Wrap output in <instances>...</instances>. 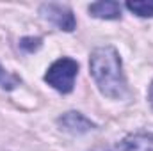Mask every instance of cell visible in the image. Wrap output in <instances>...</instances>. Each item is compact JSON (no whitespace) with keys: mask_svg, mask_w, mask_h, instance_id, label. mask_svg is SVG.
Masks as SVG:
<instances>
[{"mask_svg":"<svg viewBox=\"0 0 153 151\" xmlns=\"http://www.w3.org/2000/svg\"><path fill=\"white\" fill-rule=\"evenodd\" d=\"M20 82H22V80H20L16 75L5 71V70L0 66V87H2V89H5V91H13V89H16V87L20 85Z\"/></svg>","mask_w":153,"mask_h":151,"instance_id":"cell-8","label":"cell"},{"mask_svg":"<svg viewBox=\"0 0 153 151\" xmlns=\"http://www.w3.org/2000/svg\"><path fill=\"white\" fill-rule=\"evenodd\" d=\"M148 100H150V105H152V109H153V82H152V85H150V91H148Z\"/></svg>","mask_w":153,"mask_h":151,"instance_id":"cell-10","label":"cell"},{"mask_svg":"<svg viewBox=\"0 0 153 151\" xmlns=\"http://www.w3.org/2000/svg\"><path fill=\"white\" fill-rule=\"evenodd\" d=\"M20 48L27 53H32L41 48V38H23L20 41Z\"/></svg>","mask_w":153,"mask_h":151,"instance_id":"cell-9","label":"cell"},{"mask_svg":"<svg viewBox=\"0 0 153 151\" xmlns=\"http://www.w3.org/2000/svg\"><path fill=\"white\" fill-rule=\"evenodd\" d=\"M39 14L46 21H50L52 25H55L57 29H61L64 32H73L76 27V20L73 11L64 4H57V2L43 4L39 7Z\"/></svg>","mask_w":153,"mask_h":151,"instance_id":"cell-3","label":"cell"},{"mask_svg":"<svg viewBox=\"0 0 153 151\" xmlns=\"http://www.w3.org/2000/svg\"><path fill=\"white\" fill-rule=\"evenodd\" d=\"M89 70L100 93L111 100H123L128 94V84L123 73L121 57L114 46H98L91 52Z\"/></svg>","mask_w":153,"mask_h":151,"instance_id":"cell-1","label":"cell"},{"mask_svg":"<svg viewBox=\"0 0 153 151\" xmlns=\"http://www.w3.org/2000/svg\"><path fill=\"white\" fill-rule=\"evenodd\" d=\"M126 9L141 18H153V0H134L126 2Z\"/></svg>","mask_w":153,"mask_h":151,"instance_id":"cell-7","label":"cell"},{"mask_svg":"<svg viewBox=\"0 0 153 151\" xmlns=\"http://www.w3.org/2000/svg\"><path fill=\"white\" fill-rule=\"evenodd\" d=\"M57 124L61 126V130H64V132H68L71 135H84V133H87V132L96 128V124L91 119H87L84 114L75 112V110L59 115L57 117Z\"/></svg>","mask_w":153,"mask_h":151,"instance_id":"cell-4","label":"cell"},{"mask_svg":"<svg viewBox=\"0 0 153 151\" xmlns=\"http://www.w3.org/2000/svg\"><path fill=\"white\" fill-rule=\"evenodd\" d=\"M116 151H153V133H130L116 146Z\"/></svg>","mask_w":153,"mask_h":151,"instance_id":"cell-5","label":"cell"},{"mask_svg":"<svg viewBox=\"0 0 153 151\" xmlns=\"http://www.w3.org/2000/svg\"><path fill=\"white\" fill-rule=\"evenodd\" d=\"M89 14L100 20H119L121 18V5L119 2L112 0H103V2H94L87 7Z\"/></svg>","mask_w":153,"mask_h":151,"instance_id":"cell-6","label":"cell"},{"mask_svg":"<svg viewBox=\"0 0 153 151\" xmlns=\"http://www.w3.org/2000/svg\"><path fill=\"white\" fill-rule=\"evenodd\" d=\"M78 75V62L71 57L57 59L45 73V82L55 91L68 94L75 87V78Z\"/></svg>","mask_w":153,"mask_h":151,"instance_id":"cell-2","label":"cell"}]
</instances>
